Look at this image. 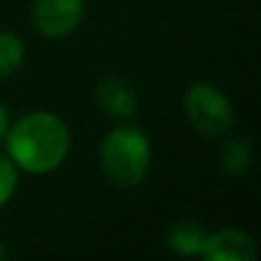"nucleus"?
Masks as SVG:
<instances>
[{
    "mask_svg": "<svg viewBox=\"0 0 261 261\" xmlns=\"http://www.w3.org/2000/svg\"><path fill=\"white\" fill-rule=\"evenodd\" d=\"M7 153L18 170L48 174L58 170L71 147L69 126L50 110H35L12 124L5 135Z\"/></svg>",
    "mask_w": 261,
    "mask_h": 261,
    "instance_id": "f257e3e1",
    "label": "nucleus"
},
{
    "mask_svg": "<svg viewBox=\"0 0 261 261\" xmlns=\"http://www.w3.org/2000/svg\"><path fill=\"white\" fill-rule=\"evenodd\" d=\"M103 174L119 188L142 184L151 165V144L144 130L135 124H122L103 138L99 149Z\"/></svg>",
    "mask_w": 261,
    "mask_h": 261,
    "instance_id": "f03ea898",
    "label": "nucleus"
},
{
    "mask_svg": "<svg viewBox=\"0 0 261 261\" xmlns=\"http://www.w3.org/2000/svg\"><path fill=\"white\" fill-rule=\"evenodd\" d=\"M186 117L202 135L218 138L234 126V108L222 90L211 83H193L184 96Z\"/></svg>",
    "mask_w": 261,
    "mask_h": 261,
    "instance_id": "7ed1b4c3",
    "label": "nucleus"
},
{
    "mask_svg": "<svg viewBox=\"0 0 261 261\" xmlns=\"http://www.w3.org/2000/svg\"><path fill=\"white\" fill-rule=\"evenodd\" d=\"M85 0H35L32 23L48 39H62L78 28Z\"/></svg>",
    "mask_w": 261,
    "mask_h": 261,
    "instance_id": "20e7f679",
    "label": "nucleus"
},
{
    "mask_svg": "<svg viewBox=\"0 0 261 261\" xmlns=\"http://www.w3.org/2000/svg\"><path fill=\"white\" fill-rule=\"evenodd\" d=\"M199 254L206 261H252L257 257V243L241 229H218L206 234Z\"/></svg>",
    "mask_w": 261,
    "mask_h": 261,
    "instance_id": "39448f33",
    "label": "nucleus"
},
{
    "mask_svg": "<svg viewBox=\"0 0 261 261\" xmlns=\"http://www.w3.org/2000/svg\"><path fill=\"white\" fill-rule=\"evenodd\" d=\"M96 101L110 117L126 119L138 110V94L133 85L122 76H106L96 87Z\"/></svg>",
    "mask_w": 261,
    "mask_h": 261,
    "instance_id": "423d86ee",
    "label": "nucleus"
},
{
    "mask_svg": "<svg viewBox=\"0 0 261 261\" xmlns=\"http://www.w3.org/2000/svg\"><path fill=\"white\" fill-rule=\"evenodd\" d=\"M204 239H206V231L202 225L193 220H181L174 222L167 231V248L174 250L181 257H195L202 252Z\"/></svg>",
    "mask_w": 261,
    "mask_h": 261,
    "instance_id": "0eeeda50",
    "label": "nucleus"
},
{
    "mask_svg": "<svg viewBox=\"0 0 261 261\" xmlns=\"http://www.w3.org/2000/svg\"><path fill=\"white\" fill-rule=\"evenodd\" d=\"M25 46L14 32H0V78H9L23 67Z\"/></svg>",
    "mask_w": 261,
    "mask_h": 261,
    "instance_id": "6e6552de",
    "label": "nucleus"
},
{
    "mask_svg": "<svg viewBox=\"0 0 261 261\" xmlns=\"http://www.w3.org/2000/svg\"><path fill=\"white\" fill-rule=\"evenodd\" d=\"M250 163H252V149H250L248 140L231 138L229 142L222 147L220 165L227 174H245Z\"/></svg>",
    "mask_w": 261,
    "mask_h": 261,
    "instance_id": "1a4fd4ad",
    "label": "nucleus"
},
{
    "mask_svg": "<svg viewBox=\"0 0 261 261\" xmlns=\"http://www.w3.org/2000/svg\"><path fill=\"white\" fill-rule=\"evenodd\" d=\"M18 186V167L9 156H0V208L9 204Z\"/></svg>",
    "mask_w": 261,
    "mask_h": 261,
    "instance_id": "9d476101",
    "label": "nucleus"
},
{
    "mask_svg": "<svg viewBox=\"0 0 261 261\" xmlns=\"http://www.w3.org/2000/svg\"><path fill=\"white\" fill-rule=\"evenodd\" d=\"M7 128H9V113H7V108L0 103V142H3L5 135H7Z\"/></svg>",
    "mask_w": 261,
    "mask_h": 261,
    "instance_id": "9b49d317",
    "label": "nucleus"
},
{
    "mask_svg": "<svg viewBox=\"0 0 261 261\" xmlns=\"http://www.w3.org/2000/svg\"><path fill=\"white\" fill-rule=\"evenodd\" d=\"M3 257H5V245L0 243V259H3Z\"/></svg>",
    "mask_w": 261,
    "mask_h": 261,
    "instance_id": "f8f14e48",
    "label": "nucleus"
}]
</instances>
